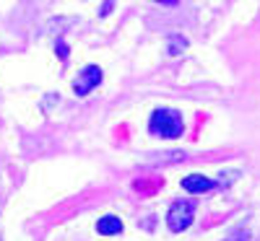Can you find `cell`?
Returning a JSON list of instances; mask_svg holds the SVG:
<instances>
[{"mask_svg":"<svg viewBox=\"0 0 260 241\" xmlns=\"http://www.w3.org/2000/svg\"><path fill=\"white\" fill-rule=\"evenodd\" d=\"M96 231L102 236H115V233L122 231V221H120L117 215H104V218H99V221H96Z\"/></svg>","mask_w":260,"mask_h":241,"instance_id":"obj_5","label":"cell"},{"mask_svg":"<svg viewBox=\"0 0 260 241\" xmlns=\"http://www.w3.org/2000/svg\"><path fill=\"white\" fill-rule=\"evenodd\" d=\"M57 57L65 62L68 60V45H65V42H57Z\"/></svg>","mask_w":260,"mask_h":241,"instance_id":"obj_6","label":"cell"},{"mask_svg":"<svg viewBox=\"0 0 260 241\" xmlns=\"http://www.w3.org/2000/svg\"><path fill=\"white\" fill-rule=\"evenodd\" d=\"M156 3H164V6H175L177 0H156Z\"/></svg>","mask_w":260,"mask_h":241,"instance_id":"obj_7","label":"cell"},{"mask_svg":"<svg viewBox=\"0 0 260 241\" xmlns=\"http://www.w3.org/2000/svg\"><path fill=\"white\" fill-rule=\"evenodd\" d=\"M148 130H151L154 135H159V138L172 140V138H180V135H182L185 125H182L180 112H175V109H156V112L151 114Z\"/></svg>","mask_w":260,"mask_h":241,"instance_id":"obj_1","label":"cell"},{"mask_svg":"<svg viewBox=\"0 0 260 241\" xmlns=\"http://www.w3.org/2000/svg\"><path fill=\"white\" fill-rule=\"evenodd\" d=\"M99 83H102V70L96 65H86L81 70V75L73 81V91H76V96H86V94H91Z\"/></svg>","mask_w":260,"mask_h":241,"instance_id":"obj_3","label":"cell"},{"mask_svg":"<svg viewBox=\"0 0 260 241\" xmlns=\"http://www.w3.org/2000/svg\"><path fill=\"white\" fill-rule=\"evenodd\" d=\"M182 187H185L187 192H192V194H201V192L213 189V182H211L208 177H201V174H190V177L182 179Z\"/></svg>","mask_w":260,"mask_h":241,"instance_id":"obj_4","label":"cell"},{"mask_svg":"<svg viewBox=\"0 0 260 241\" xmlns=\"http://www.w3.org/2000/svg\"><path fill=\"white\" fill-rule=\"evenodd\" d=\"M192 221H195V205L187 203V200L175 203L169 208V213H167V226H169V231H175V233L187 231Z\"/></svg>","mask_w":260,"mask_h":241,"instance_id":"obj_2","label":"cell"}]
</instances>
